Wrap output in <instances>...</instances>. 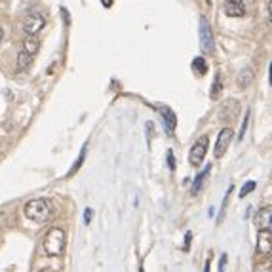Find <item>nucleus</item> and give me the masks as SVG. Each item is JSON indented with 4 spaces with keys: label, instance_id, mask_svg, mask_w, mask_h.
I'll return each instance as SVG.
<instances>
[{
    "label": "nucleus",
    "instance_id": "obj_1",
    "mask_svg": "<svg viewBox=\"0 0 272 272\" xmlns=\"http://www.w3.org/2000/svg\"><path fill=\"white\" fill-rule=\"evenodd\" d=\"M25 215L27 219H31L33 223H46L50 217H52V204H50V200H44V198H36V200H29L25 204Z\"/></svg>",
    "mask_w": 272,
    "mask_h": 272
},
{
    "label": "nucleus",
    "instance_id": "obj_2",
    "mask_svg": "<svg viewBox=\"0 0 272 272\" xmlns=\"http://www.w3.org/2000/svg\"><path fill=\"white\" fill-rule=\"evenodd\" d=\"M42 246H44L46 255H50V257H59L61 253H63V249H65V231L59 228V226L50 228Z\"/></svg>",
    "mask_w": 272,
    "mask_h": 272
},
{
    "label": "nucleus",
    "instance_id": "obj_3",
    "mask_svg": "<svg viewBox=\"0 0 272 272\" xmlns=\"http://www.w3.org/2000/svg\"><path fill=\"white\" fill-rule=\"evenodd\" d=\"M44 15L40 12H29L25 15V19H23V31H25L29 36H34V34H38L42 31V27H44Z\"/></svg>",
    "mask_w": 272,
    "mask_h": 272
},
{
    "label": "nucleus",
    "instance_id": "obj_4",
    "mask_svg": "<svg viewBox=\"0 0 272 272\" xmlns=\"http://www.w3.org/2000/svg\"><path fill=\"white\" fill-rule=\"evenodd\" d=\"M206 153H207V135H202L200 139H196V143L193 145L191 149V154H189V162L193 164V166L198 168L204 158H206Z\"/></svg>",
    "mask_w": 272,
    "mask_h": 272
},
{
    "label": "nucleus",
    "instance_id": "obj_5",
    "mask_svg": "<svg viewBox=\"0 0 272 272\" xmlns=\"http://www.w3.org/2000/svg\"><path fill=\"white\" fill-rule=\"evenodd\" d=\"M200 46H202L204 52H213V48H215L212 27H210V23H207L206 17H202V19H200Z\"/></svg>",
    "mask_w": 272,
    "mask_h": 272
},
{
    "label": "nucleus",
    "instance_id": "obj_6",
    "mask_svg": "<svg viewBox=\"0 0 272 272\" xmlns=\"http://www.w3.org/2000/svg\"><path fill=\"white\" fill-rule=\"evenodd\" d=\"M231 141H233V130H231V128H223L219 132V135H217V143H215V151H213L215 158H221V156L226 153Z\"/></svg>",
    "mask_w": 272,
    "mask_h": 272
},
{
    "label": "nucleus",
    "instance_id": "obj_7",
    "mask_svg": "<svg viewBox=\"0 0 272 272\" xmlns=\"http://www.w3.org/2000/svg\"><path fill=\"white\" fill-rule=\"evenodd\" d=\"M255 225H257L259 231L272 233V206H266L255 213Z\"/></svg>",
    "mask_w": 272,
    "mask_h": 272
},
{
    "label": "nucleus",
    "instance_id": "obj_8",
    "mask_svg": "<svg viewBox=\"0 0 272 272\" xmlns=\"http://www.w3.org/2000/svg\"><path fill=\"white\" fill-rule=\"evenodd\" d=\"M257 253L259 255H270L272 253V233L259 231V236H257Z\"/></svg>",
    "mask_w": 272,
    "mask_h": 272
},
{
    "label": "nucleus",
    "instance_id": "obj_9",
    "mask_svg": "<svg viewBox=\"0 0 272 272\" xmlns=\"http://www.w3.org/2000/svg\"><path fill=\"white\" fill-rule=\"evenodd\" d=\"M158 113L162 114V122H164V128H166L168 133L175 132V126H177V116L173 113L170 107H158Z\"/></svg>",
    "mask_w": 272,
    "mask_h": 272
},
{
    "label": "nucleus",
    "instance_id": "obj_10",
    "mask_svg": "<svg viewBox=\"0 0 272 272\" xmlns=\"http://www.w3.org/2000/svg\"><path fill=\"white\" fill-rule=\"evenodd\" d=\"M225 13L231 17H242L246 13V4L240 0H228L225 2Z\"/></svg>",
    "mask_w": 272,
    "mask_h": 272
},
{
    "label": "nucleus",
    "instance_id": "obj_11",
    "mask_svg": "<svg viewBox=\"0 0 272 272\" xmlns=\"http://www.w3.org/2000/svg\"><path fill=\"white\" fill-rule=\"evenodd\" d=\"M253 272H272V257L270 255H259V259H255Z\"/></svg>",
    "mask_w": 272,
    "mask_h": 272
},
{
    "label": "nucleus",
    "instance_id": "obj_12",
    "mask_svg": "<svg viewBox=\"0 0 272 272\" xmlns=\"http://www.w3.org/2000/svg\"><path fill=\"white\" fill-rule=\"evenodd\" d=\"M31 65H33V55L21 50V52L17 53V63H15L17 71H19V73H23V71H27V69H29Z\"/></svg>",
    "mask_w": 272,
    "mask_h": 272
},
{
    "label": "nucleus",
    "instance_id": "obj_13",
    "mask_svg": "<svg viewBox=\"0 0 272 272\" xmlns=\"http://www.w3.org/2000/svg\"><path fill=\"white\" fill-rule=\"evenodd\" d=\"M38 48H40V42L34 38V36H29V38L23 42V52L31 53V55H34V53L38 52Z\"/></svg>",
    "mask_w": 272,
    "mask_h": 272
},
{
    "label": "nucleus",
    "instance_id": "obj_14",
    "mask_svg": "<svg viewBox=\"0 0 272 272\" xmlns=\"http://www.w3.org/2000/svg\"><path fill=\"white\" fill-rule=\"evenodd\" d=\"M253 80V73L252 69H244L242 73L238 74V86L240 88H247L249 86V82Z\"/></svg>",
    "mask_w": 272,
    "mask_h": 272
},
{
    "label": "nucleus",
    "instance_id": "obj_15",
    "mask_svg": "<svg viewBox=\"0 0 272 272\" xmlns=\"http://www.w3.org/2000/svg\"><path fill=\"white\" fill-rule=\"evenodd\" d=\"M210 170H212V166H207V168H204L202 172H200V175L194 179V183H193V194H196L200 191V186H202V183H204V179H206V175L210 173Z\"/></svg>",
    "mask_w": 272,
    "mask_h": 272
},
{
    "label": "nucleus",
    "instance_id": "obj_16",
    "mask_svg": "<svg viewBox=\"0 0 272 272\" xmlns=\"http://www.w3.org/2000/svg\"><path fill=\"white\" fill-rule=\"evenodd\" d=\"M193 69L200 74V76H204V74L207 73V63L204 61V57H196V59L193 61Z\"/></svg>",
    "mask_w": 272,
    "mask_h": 272
},
{
    "label": "nucleus",
    "instance_id": "obj_17",
    "mask_svg": "<svg viewBox=\"0 0 272 272\" xmlns=\"http://www.w3.org/2000/svg\"><path fill=\"white\" fill-rule=\"evenodd\" d=\"M221 90H223V84H221V74L217 73V74H215V80H213L212 92H210V95H212V99H217V97H219Z\"/></svg>",
    "mask_w": 272,
    "mask_h": 272
},
{
    "label": "nucleus",
    "instance_id": "obj_18",
    "mask_svg": "<svg viewBox=\"0 0 272 272\" xmlns=\"http://www.w3.org/2000/svg\"><path fill=\"white\" fill-rule=\"evenodd\" d=\"M253 189H255V181H247L246 185L242 186V191H240L238 196H240V198H246V196H247L249 193H252Z\"/></svg>",
    "mask_w": 272,
    "mask_h": 272
},
{
    "label": "nucleus",
    "instance_id": "obj_19",
    "mask_svg": "<svg viewBox=\"0 0 272 272\" xmlns=\"http://www.w3.org/2000/svg\"><path fill=\"white\" fill-rule=\"evenodd\" d=\"M247 122H249V111L246 113V116H244V124H242V128H240V141L244 139V135H246V128H247Z\"/></svg>",
    "mask_w": 272,
    "mask_h": 272
},
{
    "label": "nucleus",
    "instance_id": "obj_20",
    "mask_svg": "<svg viewBox=\"0 0 272 272\" xmlns=\"http://www.w3.org/2000/svg\"><path fill=\"white\" fill-rule=\"evenodd\" d=\"M84 154H86V149H82V153H80V158L76 160V164H74L73 170L69 172V175H71V173H74V172H76V170H78V168H80V164H82V160H84Z\"/></svg>",
    "mask_w": 272,
    "mask_h": 272
},
{
    "label": "nucleus",
    "instance_id": "obj_21",
    "mask_svg": "<svg viewBox=\"0 0 272 272\" xmlns=\"http://www.w3.org/2000/svg\"><path fill=\"white\" fill-rule=\"evenodd\" d=\"M168 166H170V170H175V158H173L172 151H168Z\"/></svg>",
    "mask_w": 272,
    "mask_h": 272
},
{
    "label": "nucleus",
    "instance_id": "obj_22",
    "mask_svg": "<svg viewBox=\"0 0 272 272\" xmlns=\"http://www.w3.org/2000/svg\"><path fill=\"white\" fill-rule=\"evenodd\" d=\"M92 217H93V212L90 210V207H88L86 212H84V223H90V221H92Z\"/></svg>",
    "mask_w": 272,
    "mask_h": 272
},
{
    "label": "nucleus",
    "instance_id": "obj_23",
    "mask_svg": "<svg viewBox=\"0 0 272 272\" xmlns=\"http://www.w3.org/2000/svg\"><path fill=\"white\" fill-rule=\"evenodd\" d=\"M225 263H226V255H223V257H221V261H219V272L225 270Z\"/></svg>",
    "mask_w": 272,
    "mask_h": 272
},
{
    "label": "nucleus",
    "instance_id": "obj_24",
    "mask_svg": "<svg viewBox=\"0 0 272 272\" xmlns=\"http://www.w3.org/2000/svg\"><path fill=\"white\" fill-rule=\"evenodd\" d=\"M191 238H193V234L186 233V236H185V249H189V246H191Z\"/></svg>",
    "mask_w": 272,
    "mask_h": 272
},
{
    "label": "nucleus",
    "instance_id": "obj_25",
    "mask_svg": "<svg viewBox=\"0 0 272 272\" xmlns=\"http://www.w3.org/2000/svg\"><path fill=\"white\" fill-rule=\"evenodd\" d=\"M268 17H270V21H272V2H268Z\"/></svg>",
    "mask_w": 272,
    "mask_h": 272
},
{
    "label": "nucleus",
    "instance_id": "obj_26",
    "mask_svg": "<svg viewBox=\"0 0 272 272\" xmlns=\"http://www.w3.org/2000/svg\"><path fill=\"white\" fill-rule=\"evenodd\" d=\"M268 73H270L268 74V80H270V84H272V63H270V67H268Z\"/></svg>",
    "mask_w": 272,
    "mask_h": 272
},
{
    "label": "nucleus",
    "instance_id": "obj_27",
    "mask_svg": "<svg viewBox=\"0 0 272 272\" xmlns=\"http://www.w3.org/2000/svg\"><path fill=\"white\" fill-rule=\"evenodd\" d=\"M204 272H210V261H206V266H204Z\"/></svg>",
    "mask_w": 272,
    "mask_h": 272
},
{
    "label": "nucleus",
    "instance_id": "obj_28",
    "mask_svg": "<svg viewBox=\"0 0 272 272\" xmlns=\"http://www.w3.org/2000/svg\"><path fill=\"white\" fill-rule=\"evenodd\" d=\"M2 36H4V33H2V29H0V40H2Z\"/></svg>",
    "mask_w": 272,
    "mask_h": 272
},
{
    "label": "nucleus",
    "instance_id": "obj_29",
    "mask_svg": "<svg viewBox=\"0 0 272 272\" xmlns=\"http://www.w3.org/2000/svg\"><path fill=\"white\" fill-rule=\"evenodd\" d=\"M139 272H143V268H141V270H139Z\"/></svg>",
    "mask_w": 272,
    "mask_h": 272
}]
</instances>
